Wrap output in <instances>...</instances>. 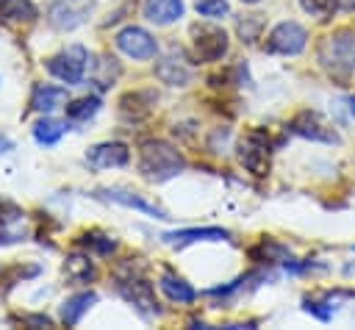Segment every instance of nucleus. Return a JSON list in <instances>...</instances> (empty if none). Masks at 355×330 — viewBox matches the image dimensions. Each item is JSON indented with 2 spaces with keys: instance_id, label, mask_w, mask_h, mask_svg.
<instances>
[{
  "instance_id": "nucleus-1",
  "label": "nucleus",
  "mask_w": 355,
  "mask_h": 330,
  "mask_svg": "<svg viewBox=\"0 0 355 330\" xmlns=\"http://www.w3.org/2000/svg\"><path fill=\"white\" fill-rule=\"evenodd\" d=\"M183 169H186V158L175 144H169L164 139H150V141L141 144V150H139V172L147 180L164 183V180L175 177Z\"/></svg>"
},
{
  "instance_id": "nucleus-2",
  "label": "nucleus",
  "mask_w": 355,
  "mask_h": 330,
  "mask_svg": "<svg viewBox=\"0 0 355 330\" xmlns=\"http://www.w3.org/2000/svg\"><path fill=\"white\" fill-rule=\"evenodd\" d=\"M316 58L322 69L338 80H347L355 72V31L341 28L319 42Z\"/></svg>"
},
{
  "instance_id": "nucleus-3",
  "label": "nucleus",
  "mask_w": 355,
  "mask_h": 330,
  "mask_svg": "<svg viewBox=\"0 0 355 330\" xmlns=\"http://www.w3.org/2000/svg\"><path fill=\"white\" fill-rule=\"evenodd\" d=\"M86 67H89V53H86L83 44H69L67 50H61L53 58H47V72L55 75L67 86L80 83L83 75H86Z\"/></svg>"
},
{
  "instance_id": "nucleus-4",
  "label": "nucleus",
  "mask_w": 355,
  "mask_h": 330,
  "mask_svg": "<svg viewBox=\"0 0 355 330\" xmlns=\"http://www.w3.org/2000/svg\"><path fill=\"white\" fill-rule=\"evenodd\" d=\"M191 44H194V58L200 64H211V61H219L227 47H230V39L222 28L216 25H194L191 28Z\"/></svg>"
},
{
  "instance_id": "nucleus-5",
  "label": "nucleus",
  "mask_w": 355,
  "mask_h": 330,
  "mask_svg": "<svg viewBox=\"0 0 355 330\" xmlns=\"http://www.w3.org/2000/svg\"><path fill=\"white\" fill-rule=\"evenodd\" d=\"M308 44V31L300 25V22H280L272 28L269 33V42H266V50L269 53H280V55H297L302 53Z\"/></svg>"
},
{
  "instance_id": "nucleus-6",
  "label": "nucleus",
  "mask_w": 355,
  "mask_h": 330,
  "mask_svg": "<svg viewBox=\"0 0 355 330\" xmlns=\"http://www.w3.org/2000/svg\"><path fill=\"white\" fill-rule=\"evenodd\" d=\"M92 11H94V0H53L50 22L58 31H75L89 19Z\"/></svg>"
},
{
  "instance_id": "nucleus-7",
  "label": "nucleus",
  "mask_w": 355,
  "mask_h": 330,
  "mask_svg": "<svg viewBox=\"0 0 355 330\" xmlns=\"http://www.w3.org/2000/svg\"><path fill=\"white\" fill-rule=\"evenodd\" d=\"M116 47H119L125 55L136 58V61H147V58H153L155 50H158L153 33H147V31L139 28V25H128V28H122V31L116 33Z\"/></svg>"
},
{
  "instance_id": "nucleus-8",
  "label": "nucleus",
  "mask_w": 355,
  "mask_h": 330,
  "mask_svg": "<svg viewBox=\"0 0 355 330\" xmlns=\"http://www.w3.org/2000/svg\"><path fill=\"white\" fill-rule=\"evenodd\" d=\"M239 158L252 175H266L269 169V139L263 130L247 133V139L239 144Z\"/></svg>"
},
{
  "instance_id": "nucleus-9",
  "label": "nucleus",
  "mask_w": 355,
  "mask_h": 330,
  "mask_svg": "<svg viewBox=\"0 0 355 330\" xmlns=\"http://www.w3.org/2000/svg\"><path fill=\"white\" fill-rule=\"evenodd\" d=\"M119 294L144 316V319H150V316H155L158 313V302H155V297H153V288H150V283L144 280V277H128V280H119Z\"/></svg>"
},
{
  "instance_id": "nucleus-10",
  "label": "nucleus",
  "mask_w": 355,
  "mask_h": 330,
  "mask_svg": "<svg viewBox=\"0 0 355 330\" xmlns=\"http://www.w3.org/2000/svg\"><path fill=\"white\" fill-rule=\"evenodd\" d=\"M288 130H291V133H297V136H302V139H311V141L338 144L336 130H333V128H327V125L319 119V114H313V111H302V114H297V116L288 122Z\"/></svg>"
},
{
  "instance_id": "nucleus-11",
  "label": "nucleus",
  "mask_w": 355,
  "mask_h": 330,
  "mask_svg": "<svg viewBox=\"0 0 355 330\" xmlns=\"http://www.w3.org/2000/svg\"><path fill=\"white\" fill-rule=\"evenodd\" d=\"M128 161H130V150L122 141H103L86 153V164L92 169H116L125 166Z\"/></svg>"
},
{
  "instance_id": "nucleus-12",
  "label": "nucleus",
  "mask_w": 355,
  "mask_h": 330,
  "mask_svg": "<svg viewBox=\"0 0 355 330\" xmlns=\"http://www.w3.org/2000/svg\"><path fill=\"white\" fill-rule=\"evenodd\" d=\"M191 64L178 53V50H169L164 58H158L155 64V78L161 83H169V86H186L191 80Z\"/></svg>"
},
{
  "instance_id": "nucleus-13",
  "label": "nucleus",
  "mask_w": 355,
  "mask_h": 330,
  "mask_svg": "<svg viewBox=\"0 0 355 330\" xmlns=\"http://www.w3.org/2000/svg\"><path fill=\"white\" fill-rule=\"evenodd\" d=\"M97 197L111 200V202H119V205H125V208H136V211H141V214H147V216H153V219H169L166 211H161L158 205H153V202H147L144 197H139V194H133V191H125V189H100Z\"/></svg>"
},
{
  "instance_id": "nucleus-14",
  "label": "nucleus",
  "mask_w": 355,
  "mask_h": 330,
  "mask_svg": "<svg viewBox=\"0 0 355 330\" xmlns=\"http://www.w3.org/2000/svg\"><path fill=\"white\" fill-rule=\"evenodd\" d=\"M153 105H155V92H128L119 100V114L128 122H141L153 114Z\"/></svg>"
},
{
  "instance_id": "nucleus-15",
  "label": "nucleus",
  "mask_w": 355,
  "mask_h": 330,
  "mask_svg": "<svg viewBox=\"0 0 355 330\" xmlns=\"http://www.w3.org/2000/svg\"><path fill=\"white\" fill-rule=\"evenodd\" d=\"M227 236H230V233L222 230V227H191V230L164 233L161 238H164L166 244H178V247H183V244H194V241H222V238H227Z\"/></svg>"
},
{
  "instance_id": "nucleus-16",
  "label": "nucleus",
  "mask_w": 355,
  "mask_h": 330,
  "mask_svg": "<svg viewBox=\"0 0 355 330\" xmlns=\"http://www.w3.org/2000/svg\"><path fill=\"white\" fill-rule=\"evenodd\" d=\"M183 0H147L144 3V17L155 25H169L183 17Z\"/></svg>"
},
{
  "instance_id": "nucleus-17",
  "label": "nucleus",
  "mask_w": 355,
  "mask_h": 330,
  "mask_svg": "<svg viewBox=\"0 0 355 330\" xmlns=\"http://www.w3.org/2000/svg\"><path fill=\"white\" fill-rule=\"evenodd\" d=\"M64 103H67V89L50 86V83H39L33 89V97H31V108L42 111V114H50V111H55Z\"/></svg>"
},
{
  "instance_id": "nucleus-18",
  "label": "nucleus",
  "mask_w": 355,
  "mask_h": 330,
  "mask_svg": "<svg viewBox=\"0 0 355 330\" xmlns=\"http://www.w3.org/2000/svg\"><path fill=\"white\" fill-rule=\"evenodd\" d=\"M94 302H97V294H94V291L72 294V297L64 299V305H61V322H64L67 327H75V324L83 319V313H86Z\"/></svg>"
},
{
  "instance_id": "nucleus-19",
  "label": "nucleus",
  "mask_w": 355,
  "mask_h": 330,
  "mask_svg": "<svg viewBox=\"0 0 355 330\" xmlns=\"http://www.w3.org/2000/svg\"><path fill=\"white\" fill-rule=\"evenodd\" d=\"M161 291H164L172 302H180V305H189V302H194V299H197V291H194L183 277L169 275V272L161 277Z\"/></svg>"
},
{
  "instance_id": "nucleus-20",
  "label": "nucleus",
  "mask_w": 355,
  "mask_h": 330,
  "mask_svg": "<svg viewBox=\"0 0 355 330\" xmlns=\"http://www.w3.org/2000/svg\"><path fill=\"white\" fill-rule=\"evenodd\" d=\"M36 19V6L31 0H0V22H31Z\"/></svg>"
},
{
  "instance_id": "nucleus-21",
  "label": "nucleus",
  "mask_w": 355,
  "mask_h": 330,
  "mask_svg": "<svg viewBox=\"0 0 355 330\" xmlns=\"http://www.w3.org/2000/svg\"><path fill=\"white\" fill-rule=\"evenodd\" d=\"M64 272H67V277L75 280V283H89V280H94V275H97L92 258H89V255H80V252H75V255L67 258Z\"/></svg>"
},
{
  "instance_id": "nucleus-22",
  "label": "nucleus",
  "mask_w": 355,
  "mask_h": 330,
  "mask_svg": "<svg viewBox=\"0 0 355 330\" xmlns=\"http://www.w3.org/2000/svg\"><path fill=\"white\" fill-rule=\"evenodd\" d=\"M67 133V122H61V119H50V116H44V119H39L36 125H33V139L39 141V144H55L61 136Z\"/></svg>"
},
{
  "instance_id": "nucleus-23",
  "label": "nucleus",
  "mask_w": 355,
  "mask_h": 330,
  "mask_svg": "<svg viewBox=\"0 0 355 330\" xmlns=\"http://www.w3.org/2000/svg\"><path fill=\"white\" fill-rule=\"evenodd\" d=\"M119 75H122L119 61H116L114 55H100L97 69H94V83H97V89H108V86H114Z\"/></svg>"
},
{
  "instance_id": "nucleus-24",
  "label": "nucleus",
  "mask_w": 355,
  "mask_h": 330,
  "mask_svg": "<svg viewBox=\"0 0 355 330\" xmlns=\"http://www.w3.org/2000/svg\"><path fill=\"white\" fill-rule=\"evenodd\" d=\"M97 111H100V97H94V94H86V97H78V100L67 103V116L75 119V122H86Z\"/></svg>"
},
{
  "instance_id": "nucleus-25",
  "label": "nucleus",
  "mask_w": 355,
  "mask_h": 330,
  "mask_svg": "<svg viewBox=\"0 0 355 330\" xmlns=\"http://www.w3.org/2000/svg\"><path fill=\"white\" fill-rule=\"evenodd\" d=\"M300 6H302V11H308L316 19H330L338 0H300Z\"/></svg>"
},
{
  "instance_id": "nucleus-26",
  "label": "nucleus",
  "mask_w": 355,
  "mask_h": 330,
  "mask_svg": "<svg viewBox=\"0 0 355 330\" xmlns=\"http://www.w3.org/2000/svg\"><path fill=\"white\" fill-rule=\"evenodd\" d=\"M252 258H258V261L288 258V250H286V247H280V244H277V241H272V238H263V241H261V247H258V250H252Z\"/></svg>"
},
{
  "instance_id": "nucleus-27",
  "label": "nucleus",
  "mask_w": 355,
  "mask_h": 330,
  "mask_svg": "<svg viewBox=\"0 0 355 330\" xmlns=\"http://www.w3.org/2000/svg\"><path fill=\"white\" fill-rule=\"evenodd\" d=\"M194 8H197L200 17H211V19H219V17H225L230 11L227 0H197Z\"/></svg>"
},
{
  "instance_id": "nucleus-28",
  "label": "nucleus",
  "mask_w": 355,
  "mask_h": 330,
  "mask_svg": "<svg viewBox=\"0 0 355 330\" xmlns=\"http://www.w3.org/2000/svg\"><path fill=\"white\" fill-rule=\"evenodd\" d=\"M261 28H263V17H261V14H250V17H244V19L239 22V33H241L244 42H255Z\"/></svg>"
},
{
  "instance_id": "nucleus-29",
  "label": "nucleus",
  "mask_w": 355,
  "mask_h": 330,
  "mask_svg": "<svg viewBox=\"0 0 355 330\" xmlns=\"http://www.w3.org/2000/svg\"><path fill=\"white\" fill-rule=\"evenodd\" d=\"M86 241V247H94L100 255H108V252H114L116 250V241L114 238H108V236H97V233H92V236H83Z\"/></svg>"
},
{
  "instance_id": "nucleus-30",
  "label": "nucleus",
  "mask_w": 355,
  "mask_h": 330,
  "mask_svg": "<svg viewBox=\"0 0 355 330\" xmlns=\"http://www.w3.org/2000/svg\"><path fill=\"white\" fill-rule=\"evenodd\" d=\"M8 150H14V141H11L8 136H3V133H0V155H3V153H8Z\"/></svg>"
},
{
  "instance_id": "nucleus-31",
  "label": "nucleus",
  "mask_w": 355,
  "mask_h": 330,
  "mask_svg": "<svg viewBox=\"0 0 355 330\" xmlns=\"http://www.w3.org/2000/svg\"><path fill=\"white\" fill-rule=\"evenodd\" d=\"M347 108H349V114L355 116V97H347Z\"/></svg>"
},
{
  "instance_id": "nucleus-32",
  "label": "nucleus",
  "mask_w": 355,
  "mask_h": 330,
  "mask_svg": "<svg viewBox=\"0 0 355 330\" xmlns=\"http://www.w3.org/2000/svg\"><path fill=\"white\" fill-rule=\"evenodd\" d=\"M341 6H344L347 11H352V8H355V0H341Z\"/></svg>"
},
{
  "instance_id": "nucleus-33",
  "label": "nucleus",
  "mask_w": 355,
  "mask_h": 330,
  "mask_svg": "<svg viewBox=\"0 0 355 330\" xmlns=\"http://www.w3.org/2000/svg\"><path fill=\"white\" fill-rule=\"evenodd\" d=\"M244 3H258V0H244Z\"/></svg>"
}]
</instances>
